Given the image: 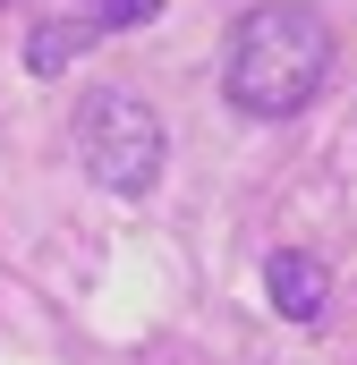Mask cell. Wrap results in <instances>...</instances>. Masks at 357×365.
Segmentation results:
<instances>
[{"label":"cell","instance_id":"5","mask_svg":"<svg viewBox=\"0 0 357 365\" xmlns=\"http://www.w3.org/2000/svg\"><path fill=\"white\" fill-rule=\"evenodd\" d=\"M0 9H9V0H0Z\"/></svg>","mask_w":357,"mask_h":365},{"label":"cell","instance_id":"1","mask_svg":"<svg viewBox=\"0 0 357 365\" xmlns=\"http://www.w3.org/2000/svg\"><path fill=\"white\" fill-rule=\"evenodd\" d=\"M332 86V26L306 0H256L230 26L221 51V102L238 119H298Z\"/></svg>","mask_w":357,"mask_h":365},{"label":"cell","instance_id":"2","mask_svg":"<svg viewBox=\"0 0 357 365\" xmlns=\"http://www.w3.org/2000/svg\"><path fill=\"white\" fill-rule=\"evenodd\" d=\"M69 145H77V162H86V179L102 187V195H145V187L162 179V162H171V128H162V110H154L145 93H128V86L77 93V110H69Z\"/></svg>","mask_w":357,"mask_h":365},{"label":"cell","instance_id":"4","mask_svg":"<svg viewBox=\"0 0 357 365\" xmlns=\"http://www.w3.org/2000/svg\"><path fill=\"white\" fill-rule=\"evenodd\" d=\"M69 17H86L94 43H111V34H136V26H154L162 17V0H69Z\"/></svg>","mask_w":357,"mask_h":365},{"label":"cell","instance_id":"3","mask_svg":"<svg viewBox=\"0 0 357 365\" xmlns=\"http://www.w3.org/2000/svg\"><path fill=\"white\" fill-rule=\"evenodd\" d=\"M264 297H272L281 323H323V306H332V272H323V255H298V247L264 255Z\"/></svg>","mask_w":357,"mask_h":365}]
</instances>
